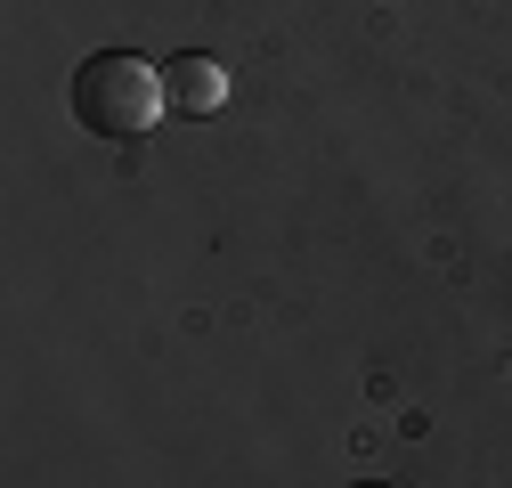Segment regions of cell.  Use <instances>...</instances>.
Here are the masks:
<instances>
[{"instance_id":"obj_1","label":"cell","mask_w":512,"mask_h":488,"mask_svg":"<svg viewBox=\"0 0 512 488\" xmlns=\"http://www.w3.org/2000/svg\"><path fill=\"white\" fill-rule=\"evenodd\" d=\"M74 122L90 139H139L155 131V122L171 114L163 106V66H147V57L131 49H90L82 66H74Z\"/></svg>"},{"instance_id":"obj_2","label":"cell","mask_w":512,"mask_h":488,"mask_svg":"<svg viewBox=\"0 0 512 488\" xmlns=\"http://www.w3.org/2000/svg\"><path fill=\"white\" fill-rule=\"evenodd\" d=\"M163 106L187 114V122H204V114L228 106V74L212 66V57H171L163 66Z\"/></svg>"},{"instance_id":"obj_3","label":"cell","mask_w":512,"mask_h":488,"mask_svg":"<svg viewBox=\"0 0 512 488\" xmlns=\"http://www.w3.org/2000/svg\"><path fill=\"white\" fill-rule=\"evenodd\" d=\"M350 488H382V480H350Z\"/></svg>"}]
</instances>
